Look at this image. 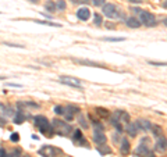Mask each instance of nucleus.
Segmentation results:
<instances>
[{"label": "nucleus", "instance_id": "nucleus-1", "mask_svg": "<svg viewBox=\"0 0 167 157\" xmlns=\"http://www.w3.org/2000/svg\"><path fill=\"white\" fill-rule=\"evenodd\" d=\"M33 124L39 129V132L45 134L46 136H52L53 132H54L53 131V126L50 125V121L45 115H35L33 117Z\"/></svg>", "mask_w": 167, "mask_h": 157}, {"label": "nucleus", "instance_id": "nucleus-2", "mask_svg": "<svg viewBox=\"0 0 167 157\" xmlns=\"http://www.w3.org/2000/svg\"><path fill=\"white\" fill-rule=\"evenodd\" d=\"M52 126H53V131L57 135H60V136H67V135H70L72 132V126L68 125L66 121H61V120H53Z\"/></svg>", "mask_w": 167, "mask_h": 157}, {"label": "nucleus", "instance_id": "nucleus-3", "mask_svg": "<svg viewBox=\"0 0 167 157\" xmlns=\"http://www.w3.org/2000/svg\"><path fill=\"white\" fill-rule=\"evenodd\" d=\"M138 14H139V18H138V20L141 21L142 25L148 27V28H153V27L157 25V21H156L155 15H153L152 13L146 11V10H139Z\"/></svg>", "mask_w": 167, "mask_h": 157}, {"label": "nucleus", "instance_id": "nucleus-4", "mask_svg": "<svg viewBox=\"0 0 167 157\" xmlns=\"http://www.w3.org/2000/svg\"><path fill=\"white\" fill-rule=\"evenodd\" d=\"M146 140H149V139H148V138H142L141 139V143H139L138 147L134 151V154H135L136 157H155V153L149 149V146L145 145Z\"/></svg>", "mask_w": 167, "mask_h": 157}, {"label": "nucleus", "instance_id": "nucleus-5", "mask_svg": "<svg viewBox=\"0 0 167 157\" xmlns=\"http://www.w3.org/2000/svg\"><path fill=\"white\" fill-rule=\"evenodd\" d=\"M102 7H103V10H102L103 14H105L107 18H122V17H124V14H122V13L117 9L116 4L106 3V4H103Z\"/></svg>", "mask_w": 167, "mask_h": 157}, {"label": "nucleus", "instance_id": "nucleus-6", "mask_svg": "<svg viewBox=\"0 0 167 157\" xmlns=\"http://www.w3.org/2000/svg\"><path fill=\"white\" fill-rule=\"evenodd\" d=\"M58 82H60V84L67 85V86L77 88V89L82 90V84H81V81H79L78 78H72V76H66V75H63V76H60V78H58Z\"/></svg>", "mask_w": 167, "mask_h": 157}, {"label": "nucleus", "instance_id": "nucleus-7", "mask_svg": "<svg viewBox=\"0 0 167 157\" xmlns=\"http://www.w3.org/2000/svg\"><path fill=\"white\" fill-rule=\"evenodd\" d=\"M38 154L39 156H42V157H56L57 154H60V150L56 149V147H53V146L45 145L38 150Z\"/></svg>", "mask_w": 167, "mask_h": 157}, {"label": "nucleus", "instance_id": "nucleus-8", "mask_svg": "<svg viewBox=\"0 0 167 157\" xmlns=\"http://www.w3.org/2000/svg\"><path fill=\"white\" fill-rule=\"evenodd\" d=\"M72 142L77 146H88V142L84 138V134L81 132V129H74V134H72Z\"/></svg>", "mask_w": 167, "mask_h": 157}, {"label": "nucleus", "instance_id": "nucleus-9", "mask_svg": "<svg viewBox=\"0 0 167 157\" xmlns=\"http://www.w3.org/2000/svg\"><path fill=\"white\" fill-rule=\"evenodd\" d=\"M77 113H79V107L77 106H72V104H68L67 107H64V117H66L67 121H71L72 118H74V115L77 114Z\"/></svg>", "mask_w": 167, "mask_h": 157}, {"label": "nucleus", "instance_id": "nucleus-10", "mask_svg": "<svg viewBox=\"0 0 167 157\" xmlns=\"http://www.w3.org/2000/svg\"><path fill=\"white\" fill-rule=\"evenodd\" d=\"M155 149H156V151H159V153H164V151L167 150V139L163 136V135L157 138L156 145H155Z\"/></svg>", "mask_w": 167, "mask_h": 157}, {"label": "nucleus", "instance_id": "nucleus-11", "mask_svg": "<svg viewBox=\"0 0 167 157\" xmlns=\"http://www.w3.org/2000/svg\"><path fill=\"white\" fill-rule=\"evenodd\" d=\"M93 140L96 145H105L106 143V135L103 129H95L93 131Z\"/></svg>", "mask_w": 167, "mask_h": 157}, {"label": "nucleus", "instance_id": "nucleus-12", "mask_svg": "<svg viewBox=\"0 0 167 157\" xmlns=\"http://www.w3.org/2000/svg\"><path fill=\"white\" fill-rule=\"evenodd\" d=\"M77 18L81 21H88L89 17H91V10L88 9V7H81V9L77 10Z\"/></svg>", "mask_w": 167, "mask_h": 157}, {"label": "nucleus", "instance_id": "nucleus-13", "mask_svg": "<svg viewBox=\"0 0 167 157\" xmlns=\"http://www.w3.org/2000/svg\"><path fill=\"white\" fill-rule=\"evenodd\" d=\"M74 63L81 65H88V67H95V68H106V65L100 64L96 61H91V60H81V59H74Z\"/></svg>", "mask_w": 167, "mask_h": 157}, {"label": "nucleus", "instance_id": "nucleus-14", "mask_svg": "<svg viewBox=\"0 0 167 157\" xmlns=\"http://www.w3.org/2000/svg\"><path fill=\"white\" fill-rule=\"evenodd\" d=\"M135 125H136V128L141 129V131H150V128H152L153 124L150 122L149 120H143V118H141V120L135 121Z\"/></svg>", "mask_w": 167, "mask_h": 157}, {"label": "nucleus", "instance_id": "nucleus-15", "mask_svg": "<svg viewBox=\"0 0 167 157\" xmlns=\"http://www.w3.org/2000/svg\"><path fill=\"white\" fill-rule=\"evenodd\" d=\"M130 150H131V145L128 142V139L127 138H122L121 145H120V153H121V156H128Z\"/></svg>", "mask_w": 167, "mask_h": 157}, {"label": "nucleus", "instance_id": "nucleus-16", "mask_svg": "<svg viewBox=\"0 0 167 157\" xmlns=\"http://www.w3.org/2000/svg\"><path fill=\"white\" fill-rule=\"evenodd\" d=\"M125 25H127L128 28L136 29V28H139L142 24H141V21H139L138 18H135V17H128L127 20H125Z\"/></svg>", "mask_w": 167, "mask_h": 157}, {"label": "nucleus", "instance_id": "nucleus-17", "mask_svg": "<svg viewBox=\"0 0 167 157\" xmlns=\"http://www.w3.org/2000/svg\"><path fill=\"white\" fill-rule=\"evenodd\" d=\"M25 120H27V114L24 113V110H18L17 114L14 115V124H24Z\"/></svg>", "mask_w": 167, "mask_h": 157}, {"label": "nucleus", "instance_id": "nucleus-18", "mask_svg": "<svg viewBox=\"0 0 167 157\" xmlns=\"http://www.w3.org/2000/svg\"><path fill=\"white\" fill-rule=\"evenodd\" d=\"M125 129H127L128 135H130L131 138L136 136V134H138V128H136L135 122H128L127 125H125Z\"/></svg>", "mask_w": 167, "mask_h": 157}, {"label": "nucleus", "instance_id": "nucleus-19", "mask_svg": "<svg viewBox=\"0 0 167 157\" xmlns=\"http://www.w3.org/2000/svg\"><path fill=\"white\" fill-rule=\"evenodd\" d=\"M32 23L39 24V25H47V27H54V28H60L61 24H56V23H50V21H45V20H32Z\"/></svg>", "mask_w": 167, "mask_h": 157}, {"label": "nucleus", "instance_id": "nucleus-20", "mask_svg": "<svg viewBox=\"0 0 167 157\" xmlns=\"http://www.w3.org/2000/svg\"><path fill=\"white\" fill-rule=\"evenodd\" d=\"M17 107H32V109H39L38 103H33V101H18L17 103Z\"/></svg>", "mask_w": 167, "mask_h": 157}, {"label": "nucleus", "instance_id": "nucleus-21", "mask_svg": "<svg viewBox=\"0 0 167 157\" xmlns=\"http://www.w3.org/2000/svg\"><path fill=\"white\" fill-rule=\"evenodd\" d=\"M45 10H46V11H50V13L57 11V9H56V3L53 2V0H47L46 3H45Z\"/></svg>", "mask_w": 167, "mask_h": 157}, {"label": "nucleus", "instance_id": "nucleus-22", "mask_svg": "<svg viewBox=\"0 0 167 157\" xmlns=\"http://www.w3.org/2000/svg\"><path fill=\"white\" fill-rule=\"evenodd\" d=\"M97 151H99L102 156H106V154L111 153V149L109 147V146H106V143H105V145H97Z\"/></svg>", "mask_w": 167, "mask_h": 157}, {"label": "nucleus", "instance_id": "nucleus-23", "mask_svg": "<svg viewBox=\"0 0 167 157\" xmlns=\"http://www.w3.org/2000/svg\"><path fill=\"white\" fill-rule=\"evenodd\" d=\"M150 131H152L153 136H156V138L161 136V134H163V129H161V126H160V125H152Z\"/></svg>", "mask_w": 167, "mask_h": 157}, {"label": "nucleus", "instance_id": "nucleus-24", "mask_svg": "<svg viewBox=\"0 0 167 157\" xmlns=\"http://www.w3.org/2000/svg\"><path fill=\"white\" fill-rule=\"evenodd\" d=\"M93 24L96 27H102L103 25V18L100 14H97V13H95L93 14Z\"/></svg>", "mask_w": 167, "mask_h": 157}, {"label": "nucleus", "instance_id": "nucleus-25", "mask_svg": "<svg viewBox=\"0 0 167 157\" xmlns=\"http://www.w3.org/2000/svg\"><path fill=\"white\" fill-rule=\"evenodd\" d=\"M96 113L100 115V117H103V118H106V117H109V115H110L109 110L103 109V107H96Z\"/></svg>", "mask_w": 167, "mask_h": 157}, {"label": "nucleus", "instance_id": "nucleus-26", "mask_svg": "<svg viewBox=\"0 0 167 157\" xmlns=\"http://www.w3.org/2000/svg\"><path fill=\"white\" fill-rule=\"evenodd\" d=\"M56 9L60 10V11H64V10L67 9L66 0H57V3H56Z\"/></svg>", "mask_w": 167, "mask_h": 157}, {"label": "nucleus", "instance_id": "nucleus-27", "mask_svg": "<svg viewBox=\"0 0 167 157\" xmlns=\"http://www.w3.org/2000/svg\"><path fill=\"white\" fill-rule=\"evenodd\" d=\"M78 121H79V125L82 126L84 129H86L89 126V124H88V120H86L85 117H84V115H79V117H78Z\"/></svg>", "mask_w": 167, "mask_h": 157}, {"label": "nucleus", "instance_id": "nucleus-28", "mask_svg": "<svg viewBox=\"0 0 167 157\" xmlns=\"http://www.w3.org/2000/svg\"><path fill=\"white\" fill-rule=\"evenodd\" d=\"M102 40H105V42H124L125 38H109V36H105V38H102Z\"/></svg>", "mask_w": 167, "mask_h": 157}, {"label": "nucleus", "instance_id": "nucleus-29", "mask_svg": "<svg viewBox=\"0 0 167 157\" xmlns=\"http://www.w3.org/2000/svg\"><path fill=\"white\" fill-rule=\"evenodd\" d=\"M4 46H8V48H18V49H25L24 45H19V43H11V42H3Z\"/></svg>", "mask_w": 167, "mask_h": 157}, {"label": "nucleus", "instance_id": "nucleus-30", "mask_svg": "<svg viewBox=\"0 0 167 157\" xmlns=\"http://www.w3.org/2000/svg\"><path fill=\"white\" fill-rule=\"evenodd\" d=\"M150 65H156V67H167V63L166 61H148Z\"/></svg>", "mask_w": 167, "mask_h": 157}, {"label": "nucleus", "instance_id": "nucleus-31", "mask_svg": "<svg viewBox=\"0 0 167 157\" xmlns=\"http://www.w3.org/2000/svg\"><path fill=\"white\" fill-rule=\"evenodd\" d=\"M92 4H93L95 7H102L103 4L106 3V0H91Z\"/></svg>", "mask_w": 167, "mask_h": 157}, {"label": "nucleus", "instance_id": "nucleus-32", "mask_svg": "<svg viewBox=\"0 0 167 157\" xmlns=\"http://www.w3.org/2000/svg\"><path fill=\"white\" fill-rule=\"evenodd\" d=\"M54 113L57 115H63L64 114V107L63 106H56L54 107Z\"/></svg>", "mask_w": 167, "mask_h": 157}, {"label": "nucleus", "instance_id": "nucleus-33", "mask_svg": "<svg viewBox=\"0 0 167 157\" xmlns=\"http://www.w3.org/2000/svg\"><path fill=\"white\" fill-rule=\"evenodd\" d=\"M10 140H11V142H18V140H19V135L15 134V132H13L11 136H10Z\"/></svg>", "mask_w": 167, "mask_h": 157}, {"label": "nucleus", "instance_id": "nucleus-34", "mask_svg": "<svg viewBox=\"0 0 167 157\" xmlns=\"http://www.w3.org/2000/svg\"><path fill=\"white\" fill-rule=\"evenodd\" d=\"M11 156L13 157H21V149H14L11 151Z\"/></svg>", "mask_w": 167, "mask_h": 157}, {"label": "nucleus", "instance_id": "nucleus-35", "mask_svg": "<svg viewBox=\"0 0 167 157\" xmlns=\"http://www.w3.org/2000/svg\"><path fill=\"white\" fill-rule=\"evenodd\" d=\"M7 86H13V88H22L21 84H14V82H8Z\"/></svg>", "mask_w": 167, "mask_h": 157}, {"label": "nucleus", "instance_id": "nucleus-36", "mask_svg": "<svg viewBox=\"0 0 167 157\" xmlns=\"http://www.w3.org/2000/svg\"><path fill=\"white\" fill-rule=\"evenodd\" d=\"M88 0H71V3L74 4H82V3H86Z\"/></svg>", "mask_w": 167, "mask_h": 157}, {"label": "nucleus", "instance_id": "nucleus-37", "mask_svg": "<svg viewBox=\"0 0 167 157\" xmlns=\"http://www.w3.org/2000/svg\"><path fill=\"white\" fill-rule=\"evenodd\" d=\"M106 28H109V29H114V28H116V25H114V24H107V23H106Z\"/></svg>", "mask_w": 167, "mask_h": 157}, {"label": "nucleus", "instance_id": "nucleus-38", "mask_svg": "<svg viewBox=\"0 0 167 157\" xmlns=\"http://www.w3.org/2000/svg\"><path fill=\"white\" fill-rule=\"evenodd\" d=\"M6 153H7V151H6L3 147H0V157H4V156H6Z\"/></svg>", "mask_w": 167, "mask_h": 157}, {"label": "nucleus", "instance_id": "nucleus-39", "mask_svg": "<svg viewBox=\"0 0 167 157\" xmlns=\"http://www.w3.org/2000/svg\"><path fill=\"white\" fill-rule=\"evenodd\" d=\"M161 24H163L164 27H167V17H166V18H163V20H161Z\"/></svg>", "mask_w": 167, "mask_h": 157}, {"label": "nucleus", "instance_id": "nucleus-40", "mask_svg": "<svg viewBox=\"0 0 167 157\" xmlns=\"http://www.w3.org/2000/svg\"><path fill=\"white\" fill-rule=\"evenodd\" d=\"M29 3H32V4H38L39 3V0H28Z\"/></svg>", "mask_w": 167, "mask_h": 157}, {"label": "nucleus", "instance_id": "nucleus-41", "mask_svg": "<svg viewBox=\"0 0 167 157\" xmlns=\"http://www.w3.org/2000/svg\"><path fill=\"white\" fill-rule=\"evenodd\" d=\"M161 6H163V7H164V9H167V0H164L163 3H161Z\"/></svg>", "mask_w": 167, "mask_h": 157}, {"label": "nucleus", "instance_id": "nucleus-42", "mask_svg": "<svg viewBox=\"0 0 167 157\" xmlns=\"http://www.w3.org/2000/svg\"><path fill=\"white\" fill-rule=\"evenodd\" d=\"M128 2H131V3H138L139 0H128Z\"/></svg>", "mask_w": 167, "mask_h": 157}, {"label": "nucleus", "instance_id": "nucleus-43", "mask_svg": "<svg viewBox=\"0 0 167 157\" xmlns=\"http://www.w3.org/2000/svg\"><path fill=\"white\" fill-rule=\"evenodd\" d=\"M4 157H13V156H11L10 153H6V156H4Z\"/></svg>", "mask_w": 167, "mask_h": 157}, {"label": "nucleus", "instance_id": "nucleus-44", "mask_svg": "<svg viewBox=\"0 0 167 157\" xmlns=\"http://www.w3.org/2000/svg\"><path fill=\"white\" fill-rule=\"evenodd\" d=\"M3 79H6V76H3V75H2V76H0V81H3Z\"/></svg>", "mask_w": 167, "mask_h": 157}, {"label": "nucleus", "instance_id": "nucleus-45", "mask_svg": "<svg viewBox=\"0 0 167 157\" xmlns=\"http://www.w3.org/2000/svg\"><path fill=\"white\" fill-rule=\"evenodd\" d=\"M21 157H29V156H21Z\"/></svg>", "mask_w": 167, "mask_h": 157}, {"label": "nucleus", "instance_id": "nucleus-46", "mask_svg": "<svg viewBox=\"0 0 167 157\" xmlns=\"http://www.w3.org/2000/svg\"><path fill=\"white\" fill-rule=\"evenodd\" d=\"M0 14H2V11H0Z\"/></svg>", "mask_w": 167, "mask_h": 157}]
</instances>
